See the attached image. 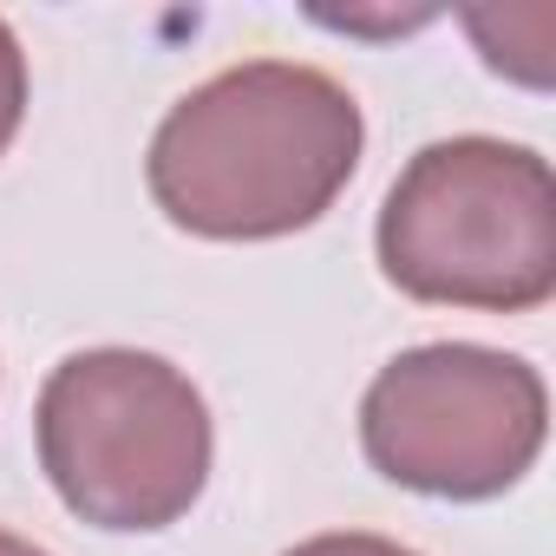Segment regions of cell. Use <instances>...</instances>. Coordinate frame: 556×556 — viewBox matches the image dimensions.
<instances>
[{
	"instance_id": "cell-1",
	"label": "cell",
	"mask_w": 556,
	"mask_h": 556,
	"mask_svg": "<svg viewBox=\"0 0 556 556\" xmlns=\"http://www.w3.org/2000/svg\"><path fill=\"white\" fill-rule=\"evenodd\" d=\"M354 92L295 60H242L184 92L151 138L157 210L210 242L295 236L334 210L361 170Z\"/></svg>"
},
{
	"instance_id": "cell-2",
	"label": "cell",
	"mask_w": 556,
	"mask_h": 556,
	"mask_svg": "<svg viewBox=\"0 0 556 556\" xmlns=\"http://www.w3.org/2000/svg\"><path fill=\"white\" fill-rule=\"evenodd\" d=\"M374 242L413 302L530 315L556 295V177L530 144L439 138L393 177Z\"/></svg>"
},
{
	"instance_id": "cell-3",
	"label": "cell",
	"mask_w": 556,
	"mask_h": 556,
	"mask_svg": "<svg viewBox=\"0 0 556 556\" xmlns=\"http://www.w3.org/2000/svg\"><path fill=\"white\" fill-rule=\"evenodd\" d=\"M34 432L60 504L99 530H164L210 484V406L164 354L86 348L60 361Z\"/></svg>"
},
{
	"instance_id": "cell-4",
	"label": "cell",
	"mask_w": 556,
	"mask_h": 556,
	"mask_svg": "<svg viewBox=\"0 0 556 556\" xmlns=\"http://www.w3.org/2000/svg\"><path fill=\"white\" fill-rule=\"evenodd\" d=\"M549 432L543 374L517 354L432 341L387 361L361 400L367 465L406 491L478 504L510 491Z\"/></svg>"
},
{
	"instance_id": "cell-5",
	"label": "cell",
	"mask_w": 556,
	"mask_h": 556,
	"mask_svg": "<svg viewBox=\"0 0 556 556\" xmlns=\"http://www.w3.org/2000/svg\"><path fill=\"white\" fill-rule=\"evenodd\" d=\"M21 118H27V53H21L14 27L0 21V151L14 144Z\"/></svg>"
},
{
	"instance_id": "cell-6",
	"label": "cell",
	"mask_w": 556,
	"mask_h": 556,
	"mask_svg": "<svg viewBox=\"0 0 556 556\" xmlns=\"http://www.w3.org/2000/svg\"><path fill=\"white\" fill-rule=\"evenodd\" d=\"M282 556H419V549H406L393 536H374V530H328V536H308Z\"/></svg>"
},
{
	"instance_id": "cell-7",
	"label": "cell",
	"mask_w": 556,
	"mask_h": 556,
	"mask_svg": "<svg viewBox=\"0 0 556 556\" xmlns=\"http://www.w3.org/2000/svg\"><path fill=\"white\" fill-rule=\"evenodd\" d=\"M0 556H47V549L27 543V536H14V530H0Z\"/></svg>"
}]
</instances>
